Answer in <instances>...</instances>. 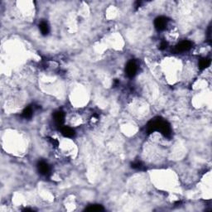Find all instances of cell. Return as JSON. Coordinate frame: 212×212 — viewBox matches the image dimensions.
<instances>
[{
	"label": "cell",
	"mask_w": 212,
	"mask_h": 212,
	"mask_svg": "<svg viewBox=\"0 0 212 212\" xmlns=\"http://www.w3.org/2000/svg\"><path fill=\"white\" fill-rule=\"evenodd\" d=\"M167 43H166L165 41H164V42H161V44H160V48L162 49V50H163V49H166V48H167Z\"/></svg>",
	"instance_id": "8fae6325"
},
{
	"label": "cell",
	"mask_w": 212,
	"mask_h": 212,
	"mask_svg": "<svg viewBox=\"0 0 212 212\" xmlns=\"http://www.w3.org/2000/svg\"><path fill=\"white\" fill-rule=\"evenodd\" d=\"M137 72V66H136L135 62L134 61H129L127 64L126 66V73L129 77L134 76Z\"/></svg>",
	"instance_id": "7a4b0ae2"
},
{
	"label": "cell",
	"mask_w": 212,
	"mask_h": 212,
	"mask_svg": "<svg viewBox=\"0 0 212 212\" xmlns=\"http://www.w3.org/2000/svg\"><path fill=\"white\" fill-rule=\"evenodd\" d=\"M87 211H103V207L101 205H90V207H88L86 209Z\"/></svg>",
	"instance_id": "30bf717a"
},
{
	"label": "cell",
	"mask_w": 212,
	"mask_h": 212,
	"mask_svg": "<svg viewBox=\"0 0 212 212\" xmlns=\"http://www.w3.org/2000/svg\"><path fill=\"white\" fill-rule=\"evenodd\" d=\"M39 27H40V31L41 33L43 34V35H47L49 33V27H48V24L46 23V22H42L39 25Z\"/></svg>",
	"instance_id": "52a82bcc"
},
{
	"label": "cell",
	"mask_w": 212,
	"mask_h": 212,
	"mask_svg": "<svg viewBox=\"0 0 212 212\" xmlns=\"http://www.w3.org/2000/svg\"><path fill=\"white\" fill-rule=\"evenodd\" d=\"M61 134L65 137H68V138H71L75 135V131L73 128L70 127H64L61 129Z\"/></svg>",
	"instance_id": "5b68a950"
},
{
	"label": "cell",
	"mask_w": 212,
	"mask_h": 212,
	"mask_svg": "<svg viewBox=\"0 0 212 212\" xmlns=\"http://www.w3.org/2000/svg\"><path fill=\"white\" fill-rule=\"evenodd\" d=\"M211 64V60L207 58H204L201 59L199 62V67L201 69H205L206 67H208Z\"/></svg>",
	"instance_id": "ba28073f"
},
{
	"label": "cell",
	"mask_w": 212,
	"mask_h": 212,
	"mask_svg": "<svg viewBox=\"0 0 212 212\" xmlns=\"http://www.w3.org/2000/svg\"><path fill=\"white\" fill-rule=\"evenodd\" d=\"M54 119L57 124H61L64 119V114L61 111H57L54 114Z\"/></svg>",
	"instance_id": "8992f818"
},
{
	"label": "cell",
	"mask_w": 212,
	"mask_h": 212,
	"mask_svg": "<svg viewBox=\"0 0 212 212\" xmlns=\"http://www.w3.org/2000/svg\"><path fill=\"white\" fill-rule=\"evenodd\" d=\"M38 170L39 171L43 174V175H47L48 172H49V166L47 164V162L45 161H41L39 163H38Z\"/></svg>",
	"instance_id": "277c9868"
},
{
	"label": "cell",
	"mask_w": 212,
	"mask_h": 212,
	"mask_svg": "<svg viewBox=\"0 0 212 212\" xmlns=\"http://www.w3.org/2000/svg\"><path fill=\"white\" fill-rule=\"evenodd\" d=\"M155 27L158 30H164L166 27L167 26V20L165 17H159L155 20Z\"/></svg>",
	"instance_id": "6da1fadb"
},
{
	"label": "cell",
	"mask_w": 212,
	"mask_h": 212,
	"mask_svg": "<svg viewBox=\"0 0 212 212\" xmlns=\"http://www.w3.org/2000/svg\"><path fill=\"white\" fill-rule=\"evenodd\" d=\"M33 109L31 107H27L23 111V116L26 119H29V118H31L33 116Z\"/></svg>",
	"instance_id": "9c48e42d"
},
{
	"label": "cell",
	"mask_w": 212,
	"mask_h": 212,
	"mask_svg": "<svg viewBox=\"0 0 212 212\" xmlns=\"http://www.w3.org/2000/svg\"><path fill=\"white\" fill-rule=\"evenodd\" d=\"M191 45H192L191 43L189 42V41H183V42L179 43L178 45L177 46L176 50L177 51H180V52L188 51L191 47Z\"/></svg>",
	"instance_id": "3957f363"
}]
</instances>
